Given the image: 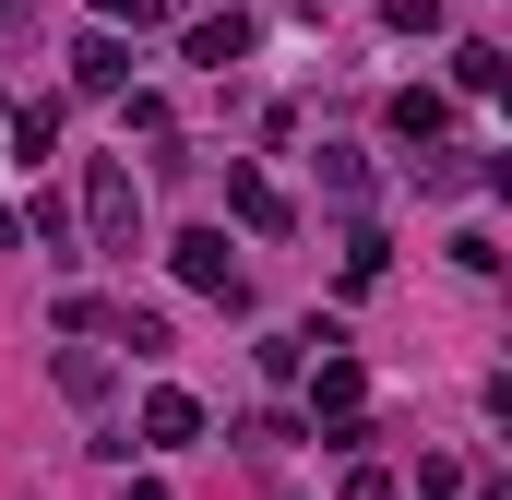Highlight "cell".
<instances>
[{"label":"cell","instance_id":"cell-1","mask_svg":"<svg viewBox=\"0 0 512 500\" xmlns=\"http://www.w3.org/2000/svg\"><path fill=\"white\" fill-rule=\"evenodd\" d=\"M72 227L96 250H143V179H131V155H84V179H72Z\"/></svg>","mask_w":512,"mask_h":500},{"label":"cell","instance_id":"cell-2","mask_svg":"<svg viewBox=\"0 0 512 500\" xmlns=\"http://www.w3.org/2000/svg\"><path fill=\"white\" fill-rule=\"evenodd\" d=\"M167 262H179V286H191V298H215V310H251V274H239L227 227H179V239H167Z\"/></svg>","mask_w":512,"mask_h":500},{"label":"cell","instance_id":"cell-3","mask_svg":"<svg viewBox=\"0 0 512 500\" xmlns=\"http://www.w3.org/2000/svg\"><path fill=\"white\" fill-rule=\"evenodd\" d=\"M298 381H310V417H358V405H370V370H358L346 346H322V370H298Z\"/></svg>","mask_w":512,"mask_h":500},{"label":"cell","instance_id":"cell-4","mask_svg":"<svg viewBox=\"0 0 512 500\" xmlns=\"http://www.w3.org/2000/svg\"><path fill=\"white\" fill-rule=\"evenodd\" d=\"M143 441H155V453H191V441H203V405H191L179 381H155V393H143Z\"/></svg>","mask_w":512,"mask_h":500},{"label":"cell","instance_id":"cell-5","mask_svg":"<svg viewBox=\"0 0 512 500\" xmlns=\"http://www.w3.org/2000/svg\"><path fill=\"white\" fill-rule=\"evenodd\" d=\"M72 84H84V96H120V84H131V36H120V24H96V36L72 48Z\"/></svg>","mask_w":512,"mask_h":500},{"label":"cell","instance_id":"cell-6","mask_svg":"<svg viewBox=\"0 0 512 500\" xmlns=\"http://www.w3.org/2000/svg\"><path fill=\"white\" fill-rule=\"evenodd\" d=\"M227 215H239L251 239H286V191H274L262 167H227Z\"/></svg>","mask_w":512,"mask_h":500},{"label":"cell","instance_id":"cell-7","mask_svg":"<svg viewBox=\"0 0 512 500\" xmlns=\"http://www.w3.org/2000/svg\"><path fill=\"white\" fill-rule=\"evenodd\" d=\"M120 131H131V143H155V167H167V179L191 167V155H179V120H167V96H131V84H120Z\"/></svg>","mask_w":512,"mask_h":500},{"label":"cell","instance_id":"cell-8","mask_svg":"<svg viewBox=\"0 0 512 500\" xmlns=\"http://www.w3.org/2000/svg\"><path fill=\"white\" fill-rule=\"evenodd\" d=\"M417 191H489V155H465V143H417Z\"/></svg>","mask_w":512,"mask_h":500},{"label":"cell","instance_id":"cell-9","mask_svg":"<svg viewBox=\"0 0 512 500\" xmlns=\"http://www.w3.org/2000/svg\"><path fill=\"white\" fill-rule=\"evenodd\" d=\"M322 346H346V334H334V322H286V334H262V381H298Z\"/></svg>","mask_w":512,"mask_h":500},{"label":"cell","instance_id":"cell-10","mask_svg":"<svg viewBox=\"0 0 512 500\" xmlns=\"http://www.w3.org/2000/svg\"><path fill=\"white\" fill-rule=\"evenodd\" d=\"M191 60H203V72H239V60H251V12H203V24H191Z\"/></svg>","mask_w":512,"mask_h":500},{"label":"cell","instance_id":"cell-11","mask_svg":"<svg viewBox=\"0 0 512 500\" xmlns=\"http://www.w3.org/2000/svg\"><path fill=\"white\" fill-rule=\"evenodd\" d=\"M453 84H465V96H501V84H512V48H501V36H465V48H453Z\"/></svg>","mask_w":512,"mask_h":500},{"label":"cell","instance_id":"cell-12","mask_svg":"<svg viewBox=\"0 0 512 500\" xmlns=\"http://www.w3.org/2000/svg\"><path fill=\"white\" fill-rule=\"evenodd\" d=\"M441 131H453V96H429V84L393 96V143H441Z\"/></svg>","mask_w":512,"mask_h":500},{"label":"cell","instance_id":"cell-13","mask_svg":"<svg viewBox=\"0 0 512 500\" xmlns=\"http://www.w3.org/2000/svg\"><path fill=\"white\" fill-rule=\"evenodd\" d=\"M96 334L131 346V358H167V310H96Z\"/></svg>","mask_w":512,"mask_h":500},{"label":"cell","instance_id":"cell-14","mask_svg":"<svg viewBox=\"0 0 512 500\" xmlns=\"http://www.w3.org/2000/svg\"><path fill=\"white\" fill-rule=\"evenodd\" d=\"M393 274V239L382 227H370V215H358V227H346V286H358V298H370V286H382Z\"/></svg>","mask_w":512,"mask_h":500},{"label":"cell","instance_id":"cell-15","mask_svg":"<svg viewBox=\"0 0 512 500\" xmlns=\"http://www.w3.org/2000/svg\"><path fill=\"white\" fill-rule=\"evenodd\" d=\"M322 191H334L346 215H370V155H346V143H322Z\"/></svg>","mask_w":512,"mask_h":500},{"label":"cell","instance_id":"cell-16","mask_svg":"<svg viewBox=\"0 0 512 500\" xmlns=\"http://www.w3.org/2000/svg\"><path fill=\"white\" fill-rule=\"evenodd\" d=\"M48 143H60V96H24L12 108V155H48Z\"/></svg>","mask_w":512,"mask_h":500},{"label":"cell","instance_id":"cell-17","mask_svg":"<svg viewBox=\"0 0 512 500\" xmlns=\"http://www.w3.org/2000/svg\"><path fill=\"white\" fill-rule=\"evenodd\" d=\"M24 239H36V250H60V239H72V203H60V191H36V215H24ZM60 262H72V250H60Z\"/></svg>","mask_w":512,"mask_h":500},{"label":"cell","instance_id":"cell-18","mask_svg":"<svg viewBox=\"0 0 512 500\" xmlns=\"http://www.w3.org/2000/svg\"><path fill=\"white\" fill-rule=\"evenodd\" d=\"M227 441H239V453H262V465H274V453H286V441H298V417H239V429H227Z\"/></svg>","mask_w":512,"mask_h":500},{"label":"cell","instance_id":"cell-19","mask_svg":"<svg viewBox=\"0 0 512 500\" xmlns=\"http://www.w3.org/2000/svg\"><path fill=\"white\" fill-rule=\"evenodd\" d=\"M60 393H72V405H96V393H108V358H96V346H72V358H60Z\"/></svg>","mask_w":512,"mask_h":500},{"label":"cell","instance_id":"cell-20","mask_svg":"<svg viewBox=\"0 0 512 500\" xmlns=\"http://www.w3.org/2000/svg\"><path fill=\"white\" fill-rule=\"evenodd\" d=\"M334 500H405V489H393V465H370V453H358V465H346V489H334Z\"/></svg>","mask_w":512,"mask_h":500},{"label":"cell","instance_id":"cell-21","mask_svg":"<svg viewBox=\"0 0 512 500\" xmlns=\"http://www.w3.org/2000/svg\"><path fill=\"white\" fill-rule=\"evenodd\" d=\"M36 48V0H0V60H24Z\"/></svg>","mask_w":512,"mask_h":500},{"label":"cell","instance_id":"cell-22","mask_svg":"<svg viewBox=\"0 0 512 500\" xmlns=\"http://www.w3.org/2000/svg\"><path fill=\"white\" fill-rule=\"evenodd\" d=\"M382 24L393 36H441V0H382Z\"/></svg>","mask_w":512,"mask_h":500},{"label":"cell","instance_id":"cell-23","mask_svg":"<svg viewBox=\"0 0 512 500\" xmlns=\"http://www.w3.org/2000/svg\"><path fill=\"white\" fill-rule=\"evenodd\" d=\"M96 24H120V36H143V24H167V0H96Z\"/></svg>","mask_w":512,"mask_h":500},{"label":"cell","instance_id":"cell-24","mask_svg":"<svg viewBox=\"0 0 512 500\" xmlns=\"http://www.w3.org/2000/svg\"><path fill=\"white\" fill-rule=\"evenodd\" d=\"M0 239H24V215H12V203H0Z\"/></svg>","mask_w":512,"mask_h":500},{"label":"cell","instance_id":"cell-25","mask_svg":"<svg viewBox=\"0 0 512 500\" xmlns=\"http://www.w3.org/2000/svg\"><path fill=\"white\" fill-rule=\"evenodd\" d=\"M310 12H322V0H310Z\"/></svg>","mask_w":512,"mask_h":500}]
</instances>
